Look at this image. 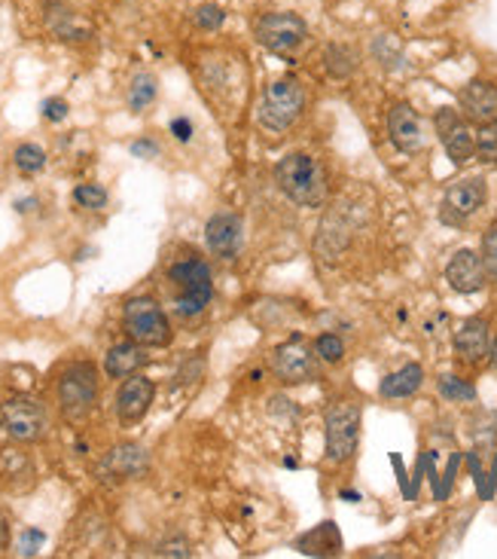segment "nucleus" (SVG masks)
Masks as SVG:
<instances>
[{
  "label": "nucleus",
  "instance_id": "a211bd4d",
  "mask_svg": "<svg viewBox=\"0 0 497 559\" xmlns=\"http://www.w3.org/2000/svg\"><path fill=\"white\" fill-rule=\"evenodd\" d=\"M153 394H156V385H153L147 377H132L122 382L120 394H117V416H120L122 425H135L147 416V409L153 404Z\"/></svg>",
  "mask_w": 497,
  "mask_h": 559
},
{
  "label": "nucleus",
  "instance_id": "473e14b6",
  "mask_svg": "<svg viewBox=\"0 0 497 559\" xmlns=\"http://www.w3.org/2000/svg\"><path fill=\"white\" fill-rule=\"evenodd\" d=\"M40 110H44V117L49 122H61L68 117V102H61V98H46Z\"/></svg>",
  "mask_w": 497,
  "mask_h": 559
},
{
  "label": "nucleus",
  "instance_id": "c9c22d12",
  "mask_svg": "<svg viewBox=\"0 0 497 559\" xmlns=\"http://www.w3.org/2000/svg\"><path fill=\"white\" fill-rule=\"evenodd\" d=\"M7 538H10V526H7V516L0 514V550L7 547Z\"/></svg>",
  "mask_w": 497,
  "mask_h": 559
},
{
  "label": "nucleus",
  "instance_id": "e433bc0d",
  "mask_svg": "<svg viewBox=\"0 0 497 559\" xmlns=\"http://www.w3.org/2000/svg\"><path fill=\"white\" fill-rule=\"evenodd\" d=\"M488 361H492V367L497 370V336L492 340V352H488Z\"/></svg>",
  "mask_w": 497,
  "mask_h": 559
},
{
  "label": "nucleus",
  "instance_id": "6ab92c4d",
  "mask_svg": "<svg viewBox=\"0 0 497 559\" xmlns=\"http://www.w3.org/2000/svg\"><path fill=\"white\" fill-rule=\"evenodd\" d=\"M424 385V367L422 364H407L400 370H393L388 377L378 382V394L388 397V401H403L412 397Z\"/></svg>",
  "mask_w": 497,
  "mask_h": 559
},
{
  "label": "nucleus",
  "instance_id": "9b49d317",
  "mask_svg": "<svg viewBox=\"0 0 497 559\" xmlns=\"http://www.w3.org/2000/svg\"><path fill=\"white\" fill-rule=\"evenodd\" d=\"M488 202V183L485 178H464V181L452 183L443 197L439 205V217L446 224H464L468 217L483 209Z\"/></svg>",
  "mask_w": 497,
  "mask_h": 559
},
{
  "label": "nucleus",
  "instance_id": "0eeeda50",
  "mask_svg": "<svg viewBox=\"0 0 497 559\" xmlns=\"http://www.w3.org/2000/svg\"><path fill=\"white\" fill-rule=\"evenodd\" d=\"M254 34L259 46L284 56L308 40V22L296 13H266L254 22Z\"/></svg>",
  "mask_w": 497,
  "mask_h": 559
},
{
  "label": "nucleus",
  "instance_id": "c756f323",
  "mask_svg": "<svg viewBox=\"0 0 497 559\" xmlns=\"http://www.w3.org/2000/svg\"><path fill=\"white\" fill-rule=\"evenodd\" d=\"M193 22H196L198 31H217L227 22V13L217 3H205V7H198L196 13H193Z\"/></svg>",
  "mask_w": 497,
  "mask_h": 559
},
{
  "label": "nucleus",
  "instance_id": "2eb2a0df",
  "mask_svg": "<svg viewBox=\"0 0 497 559\" xmlns=\"http://www.w3.org/2000/svg\"><path fill=\"white\" fill-rule=\"evenodd\" d=\"M458 105L470 126H492L497 122V86L488 80H470L458 95Z\"/></svg>",
  "mask_w": 497,
  "mask_h": 559
},
{
  "label": "nucleus",
  "instance_id": "7ed1b4c3",
  "mask_svg": "<svg viewBox=\"0 0 497 559\" xmlns=\"http://www.w3.org/2000/svg\"><path fill=\"white\" fill-rule=\"evenodd\" d=\"M305 102H308V92H305L300 80L296 76H281V80L269 83L266 92H263L256 120L269 132H287L302 117Z\"/></svg>",
  "mask_w": 497,
  "mask_h": 559
},
{
  "label": "nucleus",
  "instance_id": "f257e3e1",
  "mask_svg": "<svg viewBox=\"0 0 497 559\" xmlns=\"http://www.w3.org/2000/svg\"><path fill=\"white\" fill-rule=\"evenodd\" d=\"M275 183L290 202L302 209H320L327 199V171L312 153H287L275 163Z\"/></svg>",
  "mask_w": 497,
  "mask_h": 559
},
{
  "label": "nucleus",
  "instance_id": "4be33fe9",
  "mask_svg": "<svg viewBox=\"0 0 497 559\" xmlns=\"http://www.w3.org/2000/svg\"><path fill=\"white\" fill-rule=\"evenodd\" d=\"M324 68L332 80H348L357 71V52L346 44H330L324 49Z\"/></svg>",
  "mask_w": 497,
  "mask_h": 559
},
{
  "label": "nucleus",
  "instance_id": "dca6fc26",
  "mask_svg": "<svg viewBox=\"0 0 497 559\" xmlns=\"http://www.w3.org/2000/svg\"><path fill=\"white\" fill-rule=\"evenodd\" d=\"M388 135L400 153H419L424 147V129L419 110L407 102L393 105L388 110Z\"/></svg>",
  "mask_w": 497,
  "mask_h": 559
},
{
  "label": "nucleus",
  "instance_id": "bb28decb",
  "mask_svg": "<svg viewBox=\"0 0 497 559\" xmlns=\"http://www.w3.org/2000/svg\"><path fill=\"white\" fill-rule=\"evenodd\" d=\"M74 202L80 209H89V212H101L107 205V190L98 183H80L74 190Z\"/></svg>",
  "mask_w": 497,
  "mask_h": 559
},
{
  "label": "nucleus",
  "instance_id": "7c9ffc66",
  "mask_svg": "<svg viewBox=\"0 0 497 559\" xmlns=\"http://www.w3.org/2000/svg\"><path fill=\"white\" fill-rule=\"evenodd\" d=\"M483 263H485V273H488V278L497 282V221H492V227L485 229Z\"/></svg>",
  "mask_w": 497,
  "mask_h": 559
},
{
  "label": "nucleus",
  "instance_id": "f03ea898",
  "mask_svg": "<svg viewBox=\"0 0 497 559\" xmlns=\"http://www.w3.org/2000/svg\"><path fill=\"white\" fill-rule=\"evenodd\" d=\"M168 282L174 287V312L181 318H196L208 309L214 297V282L208 263L196 258L178 260L168 270Z\"/></svg>",
  "mask_w": 497,
  "mask_h": 559
},
{
  "label": "nucleus",
  "instance_id": "a878e982",
  "mask_svg": "<svg viewBox=\"0 0 497 559\" xmlns=\"http://www.w3.org/2000/svg\"><path fill=\"white\" fill-rule=\"evenodd\" d=\"M315 352L320 361L342 364V358H346V343H342V336H336V333H320L315 340Z\"/></svg>",
  "mask_w": 497,
  "mask_h": 559
},
{
  "label": "nucleus",
  "instance_id": "c85d7f7f",
  "mask_svg": "<svg viewBox=\"0 0 497 559\" xmlns=\"http://www.w3.org/2000/svg\"><path fill=\"white\" fill-rule=\"evenodd\" d=\"M476 156L483 163H488V166H497V122L480 129V135H476Z\"/></svg>",
  "mask_w": 497,
  "mask_h": 559
},
{
  "label": "nucleus",
  "instance_id": "ddd939ff",
  "mask_svg": "<svg viewBox=\"0 0 497 559\" xmlns=\"http://www.w3.org/2000/svg\"><path fill=\"white\" fill-rule=\"evenodd\" d=\"M452 348L454 355H458V361L470 364V367L488 361V352H492V328H488V321L483 316H473L464 324H458V331L452 336Z\"/></svg>",
  "mask_w": 497,
  "mask_h": 559
},
{
  "label": "nucleus",
  "instance_id": "1a4fd4ad",
  "mask_svg": "<svg viewBox=\"0 0 497 559\" xmlns=\"http://www.w3.org/2000/svg\"><path fill=\"white\" fill-rule=\"evenodd\" d=\"M0 428L13 440L34 443L46 435L44 407L31 397H10L7 404H0Z\"/></svg>",
  "mask_w": 497,
  "mask_h": 559
},
{
  "label": "nucleus",
  "instance_id": "72a5a7b5",
  "mask_svg": "<svg viewBox=\"0 0 497 559\" xmlns=\"http://www.w3.org/2000/svg\"><path fill=\"white\" fill-rule=\"evenodd\" d=\"M171 135L178 138V141H183V144H186V141L193 138V122L186 120V117H178V120L171 122Z\"/></svg>",
  "mask_w": 497,
  "mask_h": 559
},
{
  "label": "nucleus",
  "instance_id": "f704fd0d",
  "mask_svg": "<svg viewBox=\"0 0 497 559\" xmlns=\"http://www.w3.org/2000/svg\"><path fill=\"white\" fill-rule=\"evenodd\" d=\"M132 153H135V156H156V153H159V144L144 138V141H135V144H132Z\"/></svg>",
  "mask_w": 497,
  "mask_h": 559
},
{
  "label": "nucleus",
  "instance_id": "5701e85b",
  "mask_svg": "<svg viewBox=\"0 0 497 559\" xmlns=\"http://www.w3.org/2000/svg\"><path fill=\"white\" fill-rule=\"evenodd\" d=\"M439 394L446 397V401H452V404H473L476 401V389H473V382L461 377H452V373H446V377H439L437 382Z\"/></svg>",
  "mask_w": 497,
  "mask_h": 559
},
{
  "label": "nucleus",
  "instance_id": "412c9836",
  "mask_svg": "<svg viewBox=\"0 0 497 559\" xmlns=\"http://www.w3.org/2000/svg\"><path fill=\"white\" fill-rule=\"evenodd\" d=\"M296 547H300V554H308V557H336L342 550V542H339L336 523H320L317 530L302 535Z\"/></svg>",
  "mask_w": 497,
  "mask_h": 559
},
{
  "label": "nucleus",
  "instance_id": "20e7f679",
  "mask_svg": "<svg viewBox=\"0 0 497 559\" xmlns=\"http://www.w3.org/2000/svg\"><path fill=\"white\" fill-rule=\"evenodd\" d=\"M361 404L357 401H330L324 413V428H327V462L346 465L357 453L361 443Z\"/></svg>",
  "mask_w": 497,
  "mask_h": 559
},
{
  "label": "nucleus",
  "instance_id": "6e6552de",
  "mask_svg": "<svg viewBox=\"0 0 497 559\" xmlns=\"http://www.w3.org/2000/svg\"><path fill=\"white\" fill-rule=\"evenodd\" d=\"M434 126H437V135L443 141V147H446V156L452 159L454 166H464L476 156V135H473L468 117L461 110L439 107Z\"/></svg>",
  "mask_w": 497,
  "mask_h": 559
},
{
  "label": "nucleus",
  "instance_id": "393cba45",
  "mask_svg": "<svg viewBox=\"0 0 497 559\" xmlns=\"http://www.w3.org/2000/svg\"><path fill=\"white\" fill-rule=\"evenodd\" d=\"M15 168L22 171V175H37V171H44L46 166V153L37 147V144H19L13 153Z\"/></svg>",
  "mask_w": 497,
  "mask_h": 559
},
{
  "label": "nucleus",
  "instance_id": "f3484780",
  "mask_svg": "<svg viewBox=\"0 0 497 559\" xmlns=\"http://www.w3.org/2000/svg\"><path fill=\"white\" fill-rule=\"evenodd\" d=\"M147 465H150V459L144 453V447H137V443H120L117 450H110V453L101 459L98 477H101V480L120 484V480H132L137 474H144Z\"/></svg>",
  "mask_w": 497,
  "mask_h": 559
},
{
  "label": "nucleus",
  "instance_id": "4c0bfd02",
  "mask_svg": "<svg viewBox=\"0 0 497 559\" xmlns=\"http://www.w3.org/2000/svg\"><path fill=\"white\" fill-rule=\"evenodd\" d=\"M44 3H46V7H49V10H56V7H59L61 0H44Z\"/></svg>",
  "mask_w": 497,
  "mask_h": 559
},
{
  "label": "nucleus",
  "instance_id": "cd10ccee",
  "mask_svg": "<svg viewBox=\"0 0 497 559\" xmlns=\"http://www.w3.org/2000/svg\"><path fill=\"white\" fill-rule=\"evenodd\" d=\"M373 56H376L378 64H385V68H400V64H403V52H400V46H397V40H393L391 34L373 40Z\"/></svg>",
  "mask_w": 497,
  "mask_h": 559
},
{
  "label": "nucleus",
  "instance_id": "39448f33",
  "mask_svg": "<svg viewBox=\"0 0 497 559\" xmlns=\"http://www.w3.org/2000/svg\"><path fill=\"white\" fill-rule=\"evenodd\" d=\"M122 328L137 346L159 348L171 343V321L153 297H135V300L125 302Z\"/></svg>",
  "mask_w": 497,
  "mask_h": 559
},
{
  "label": "nucleus",
  "instance_id": "b1692460",
  "mask_svg": "<svg viewBox=\"0 0 497 559\" xmlns=\"http://www.w3.org/2000/svg\"><path fill=\"white\" fill-rule=\"evenodd\" d=\"M156 76L153 74H137L132 80V90H129V107L132 110H144V107H150L156 102Z\"/></svg>",
  "mask_w": 497,
  "mask_h": 559
},
{
  "label": "nucleus",
  "instance_id": "423d86ee",
  "mask_svg": "<svg viewBox=\"0 0 497 559\" xmlns=\"http://www.w3.org/2000/svg\"><path fill=\"white\" fill-rule=\"evenodd\" d=\"M95 401H98V373H95V367L86 361L71 364L59 379L61 413L71 423H83L95 409Z\"/></svg>",
  "mask_w": 497,
  "mask_h": 559
},
{
  "label": "nucleus",
  "instance_id": "f8f14e48",
  "mask_svg": "<svg viewBox=\"0 0 497 559\" xmlns=\"http://www.w3.org/2000/svg\"><path fill=\"white\" fill-rule=\"evenodd\" d=\"M205 239L214 258L235 260L244 245V221L235 212H217L205 227Z\"/></svg>",
  "mask_w": 497,
  "mask_h": 559
},
{
  "label": "nucleus",
  "instance_id": "9d476101",
  "mask_svg": "<svg viewBox=\"0 0 497 559\" xmlns=\"http://www.w3.org/2000/svg\"><path fill=\"white\" fill-rule=\"evenodd\" d=\"M271 370L284 385H300V382H312L317 377V352L308 346L305 340L293 336L290 343L275 348L271 355Z\"/></svg>",
  "mask_w": 497,
  "mask_h": 559
},
{
  "label": "nucleus",
  "instance_id": "2f4dec72",
  "mask_svg": "<svg viewBox=\"0 0 497 559\" xmlns=\"http://www.w3.org/2000/svg\"><path fill=\"white\" fill-rule=\"evenodd\" d=\"M44 542H46L44 532H37V530L22 532V542H19V554H22V557H34V554H37V547L44 545Z\"/></svg>",
  "mask_w": 497,
  "mask_h": 559
},
{
  "label": "nucleus",
  "instance_id": "4468645a",
  "mask_svg": "<svg viewBox=\"0 0 497 559\" xmlns=\"http://www.w3.org/2000/svg\"><path fill=\"white\" fill-rule=\"evenodd\" d=\"M446 282H449L454 294H480L485 282H488L483 254H476L470 248L454 251L452 260L446 263Z\"/></svg>",
  "mask_w": 497,
  "mask_h": 559
},
{
  "label": "nucleus",
  "instance_id": "aec40b11",
  "mask_svg": "<svg viewBox=\"0 0 497 559\" xmlns=\"http://www.w3.org/2000/svg\"><path fill=\"white\" fill-rule=\"evenodd\" d=\"M144 364H147L144 348L137 346V343H122V346H113L110 352H107L105 370H107V377L125 379V377H132V373H137Z\"/></svg>",
  "mask_w": 497,
  "mask_h": 559
}]
</instances>
